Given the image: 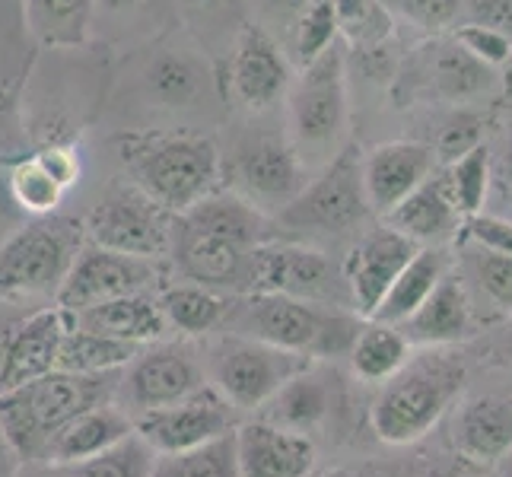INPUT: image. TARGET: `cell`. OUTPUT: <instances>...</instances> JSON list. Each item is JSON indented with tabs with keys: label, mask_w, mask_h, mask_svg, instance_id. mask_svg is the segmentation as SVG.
I'll return each instance as SVG.
<instances>
[{
	"label": "cell",
	"mask_w": 512,
	"mask_h": 477,
	"mask_svg": "<svg viewBox=\"0 0 512 477\" xmlns=\"http://www.w3.org/2000/svg\"><path fill=\"white\" fill-rule=\"evenodd\" d=\"M115 150L131 185L175 217L217 191L223 179L217 144L194 131H128L115 140Z\"/></svg>",
	"instance_id": "obj_1"
},
{
	"label": "cell",
	"mask_w": 512,
	"mask_h": 477,
	"mask_svg": "<svg viewBox=\"0 0 512 477\" xmlns=\"http://www.w3.org/2000/svg\"><path fill=\"white\" fill-rule=\"evenodd\" d=\"M284 134L309 175L350 147V80L341 39L299 67L284 96Z\"/></svg>",
	"instance_id": "obj_2"
},
{
	"label": "cell",
	"mask_w": 512,
	"mask_h": 477,
	"mask_svg": "<svg viewBox=\"0 0 512 477\" xmlns=\"http://www.w3.org/2000/svg\"><path fill=\"white\" fill-rule=\"evenodd\" d=\"M360 325L363 318L344 306L312 303L287 293H245L233 296L223 331L249 334L319 363L347 353Z\"/></svg>",
	"instance_id": "obj_3"
},
{
	"label": "cell",
	"mask_w": 512,
	"mask_h": 477,
	"mask_svg": "<svg viewBox=\"0 0 512 477\" xmlns=\"http://www.w3.org/2000/svg\"><path fill=\"white\" fill-rule=\"evenodd\" d=\"M468 379L465 360L449 347H423L411 353L392 379H385L373 401V430L388 446H411L427 436L458 401Z\"/></svg>",
	"instance_id": "obj_4"
},
{
	"label": "cell",
	"mask_w": 512,
	"mask_h": 477,
	"mask_svg": "<svg viewBox=\"0 0 512 477\" xmlns=\"http://www.w3.org/2000/svg\"><path fill=\"white\" fill-rule=\"evenodd\" d=\"M118 376L121 373L83 376L51 369L39 379L0 392V430H4L20 465L39 462L48 439L77 414L96 408V404L115 401Z\"/></svg>",
	"instance_id": "obj_5"
},
{
	"label": "cell",
	"mask_w": 512,
	"mask_h": 477,
	"mask_svg": "<svg viewBox=\"0 0 512 477\" xmlns=\"http://www.w3.org/2000/svg\"><path fill=\"white\" fill-rule=\"evenodd\" d=\"M86 242L83 223L67 217H29L10 239L0 242V299L39 303L64 284L70 264Z\"/></svg>",
	"instance_id": "obj_6"
},
{
	"label": "cell",
	"mask_w": 512,
	"mask_h": 477,
	"mask_svg": "<svg viewBox=\"0 0 512 477\" xmlns=\"http://www.w3.org/2000/svg\"><path fill=\"white\" fill-rule=\"evenodd\" d=\"M309 366H315V360L303 353H290L236 331H223L204 357L207 382L233 404L239 417L258 414L277 388H284Z\"/></svg>",
	"instance_id": "obj_7"
},
{
	"label": "cell",
	"mask_w": 512,
	"mask_h": 477,
	"mask_svg": "<svg viewBox=\"0 0 512 477\" xmlns=\"http://www.w3.org/2000/svg\"><path fill=\"white\" fill-rule=\"evenodd\" d=\"M500 86V70L487 67L452 32L423 39L404 61L395 93L401 105H468L490 96Z\"/></svg>",
	"instance_id": "obj_8"
},
{
	"label": "cell",
	"mask_w": 512,
	"mask_h": 477,
	"mask_svg": "<svg viewBox=\"0 0 512 477\" xmlns=\"http://www.w3.org/2000/svg\"><path fill=\"white\" fill-rule=\"evenodd\" d=\"M83 233L86 242L102 245V249L163 261L172 252L175 214H169L166 207L150 201L144 191H137L128 182L115 185L90 207L83 220Z\"/></svg>",
	"instance_id": "obj_9"
},
{
	"label": "cell",
	"mask_w": 512,
	"mask_h": 477,
	"mask_svg": "<svg viewBox=\"0 0 512 477\" xmlns=\"http://www.w3.org/2000/svg\"><path fill=\"white\" fill-rule=\"evenodd\" d=\"M373 210H369L363 175H360V153L347 147L338 159H331L306 182V188L280 210L277 220L290 229H309V233L344 236L357 229Z\"/></svg>",
	"instance_id": "obj_10"
},
{
	"label": "cell",
	"mask_w": 512,
	"mask_h": 477,
	"mask_svg": "<svg viewBox=\"0 0 512 477\" xmlns=\"http://www.w3.org/2000/svg\"><path fill=\"white\" fill-rule=\"evenodd\" d=\"M207 385L204 357H198L188 341H153L140 347L137 357L121 369L115 404H121L131 417L169 408Z\"/></svg>",
	"instance_id": "obj_11"
},
{
	"label": "cell",
	"mask_w": 512,
	"mask_h": 477,
	"mask_svg": "<svg viewBox=\"0 0 512 477\" xmlns=\"http://www.w3.org/2000/svg\"><path fill=\"white\" fill-rule=\"evenodd\" d=\"M223 172L229 175V191L242 194L264 214H280L312 179L284 131H261L239 140Z\"/></svg>",
	"instance_id": "obj_12"
},
{
	"label": "cell",
	"mask_w": 512,
	"mask_h": 477,
	"mask_svg": "<svg viewBox=\"0 0 512 477\" xmlns=\"http://www.w3.org/2000/svg\"><path fill=\"white\" fill-rule=\"evenodd\" d=\"M137 83L144 99L160 112H201L217 93V77L210 58L188 42H156L137 64Z\"/></svg>",
	"instance_id": "obj_13"
},
{
	"label": "cell",
	"mask_w": 512,
	"mask_h": 477,
	"mask_svg": "<svg viewBox=\"0 0 512 477\" xmlns=\"http://www.w3.org/2000/svg\"><path fill=\"white\" fill-rule=\"evenodd\" d=\"M249 293H287L296 299H312V303L353 309L341 268H334L325 252L290 242L258 245L252 255Z\"/></svg>",
	"instance_id": "obj_14"
},
{
	"label": "cell",
	"mask_w": 512,
	"mask_h": 477,
	"mask_svg": "<svg viewBox=\"0 0 512 477\" xmlns=\"http://www.w3.org/2000/svg\"><path fill=\"white\" fill-rule=\"evenodd\" d=\"M163 280L160 261L121 255L102 245L83 242L80 255L70 264L64 284L55 296V306L67 312H80L99 303H109L118 296L131 293H156V284Z\"/></svg>",
	"instance_id": "obj_15"
},
{
	"label": "cell",
	"mask_w": 512,
	"mask_h": 477,
	"mask_svg": "<svg viewBox=\"0 0 512 477\" xmlns=\"http://www.w3.org/2000/svg\"><path fill=\"white\" fill-rule=\"evenodd\" d=\"M236 427L239 411L210 382L188 398L169 404V408L144 411L134 417V430L147 439L153 452H179L201 446L207 439L233 433Z\"/></svg>",
	"instance_id": "obj_16"
},
{
	"label": "cell",
	"mask_w": 512,
	"mask_h": 477,
	"mask_svg": "<svg viewBox=\"0 0 512 477\" xmlns=\"http://www.w3.org/2000/svg\"><path fill=\"white\" fill-rule=\"evenodd\" d=\"M226 64L229 90L249 112L264 115L277 109V105H284V96L293 83V67L287 51L280 48V42L264 26L252 20L245 23L233 48H229Z\"/></svg>",
	"instance_id": "obj_17"
},
{
	"label": "cell",
	"mask_w": 512,
	"mask_h": 477,
	"mask_svg": "<svg viewBox=\"0 0 512 477\" xmlns=\"http://www.w3.org/2000/svg\"><path fill=\"white\" fill-rule=\"evenodd\" d=\"M417 249H420L417 242L401 236L388 223L369 229V233H363L353 242V249L341 264L353 312L360 318L373 315L376 306L382 303V296L395 284V277L404 271V264L414 258Z\"/></svg>",
	"instance_id": "obj_18"
},
{
	"label": "cell",
	"mask_w": 512,
	"mask_h": 477,
	"mask_svg": "<svg viewBox=\"0 0 512 477\" xmlns=\"http://www.w3.org/2000/svg\"><path fill=\"white\" fill-rule=\"evenodd\" d=\"M439 169V159L430 144H417V140H388L369 153L360 156V175L369 210L385 217L395 210L408 194L427 182Z\"/></svg>",
	"instance_id": "obj_19"
},
{
	"label": "cell",
	"mask_w": 512,
	"mask_h": 477,
	"mask_svg": "<svg viewBox=\"0 0 512 477\" xmlns=\"http://www.w3.org/2000/svg\"><path fill=\"white\" fill-rule=\"evenodd\" d=\"M233 436L239 477H312L315 471V443L309 433L249 417L239 420Z\"/></svg>",
	"instance_id": "obj_20"
},
{
	"label": "cell",
	"mask_w": 512,
	"mask_h": 477,
	"mask_svg": "<svg viewBox=\"0 0 512 477\" xmlns=\"http://www.w3.org/2000/svg\"><path fill=\"white\" fill-rule=\"evenodd\" d=\"M258 245H239L217 236L188 233L175 223L172 236V258L179 264V274L194 284L220 290L229 296H245L252 280V255Z\"/></svg>",
	"instance_id": "obj_21"
},
{
	"label": "cell",
	"mask_w": 512,
	"mask_h": 477,
	"mask_svg": "<svg viewBox=\"0 0 512 477\" xmlns=\"http://www.w3.org/2000/svg\"><path fill=\"white\" fill-rule=\"evenodd\" d=\"M70 325H74V315L55 303L16 325L7 344L0 347V392H10L16 385L58 369V350Z\"/></svg>",
	"instance_id": "obj_22"
},
{
	"label": "cell",
	"mask_w": 512,
	"mask_h": 477,
	"mask_svg": "<svg viewBox=\"0 0 512 477\" xmlns=\"http://www.w3.org/2000/svg\"><path fill=\"white\" fill-rule=\"evenodd\" d=\"M411 347H452L474 334V303L455 268L443 274L433 293L395 325Z\"/></svg>",
	"instance_id": "obj_23"
},
{
	"label": "cell",
	"mask_w": 512,
	"mask_h": 477,
	"mask_svg": "<svg viewBox=\"0 0 512 477\" xmlns=\"http://www.w3.org/2000/svg\"><path fill=\"white\" fill-rule=\"evenodd\" d=\"M462 210H458L446 172L436 169L427 182H420L408 198L395 210H388L382 223L398 229L401 236H408L417 245H446L462 229Z\"/></svg>",
	"instance_id": "obj_24"
},
{
	"label": "cell",
	"mask_w": 512,
	"mask_h": 477,
	"mask_svg": "<svg viewBox=\"0 0 512 477\" xmlns=\"http://www.w3.org/2000/svg\"><path fill=\"white\" fill-rule=\"evenodd\" d=\"M128 433H134V417L121 408V404L105 401L90 411L77 414L70 423H64V427L48 439L39 462H32V465H48V468L77 465L83 458L115 446L118 439H125Z\"/></svg>",
	"instance_id": "obj_25"
},
{
	"label": "cell",
	"mask_w": 512,
	"mask_h": 477,
	"mask_svg": "<svg viewBox=\"0 0 512 477\" xmlns=\"http://www.w3.org/2000/svg\"><path fill=\"white\" fill-rule=\"evenodd\" d=\"M452 446L481 465L497 468L512 452V395H478L452 423Z\"/></svg>",
	"instance_id": "obj_26"
},
{
	"label": "cell",
	"mask_w": 512,
	"mask_h": 477,
	"mask_svg": "<svg viewBox=\"0 0 512 477\" xmlns=\"http://www.w3.org/2000/svg\"><path fill=\"white\" fill-rule=\"evenodd\" d=\"M74 325L105 334V338L128 341L137 347H147L153 341H163L166 334V315L160 309V293H131L118 296L109 303H99L90 309L70 312Z\"/></svg>",
	"instance_id": "obj_27"
},
{
	"label": "cell",
	"mask_w": 512,
	"mask_h": 477,
	"mask_svg": "<svg viewBox=\"0 0 512 477\" xmlns=\"http://www.w3.org/2000/svg\"><path fill=\"white\" fill-rule=\"evenodd\" d=\"M182 229L198 236H217L239 245H261L268 242V214L249 204L236 191H210L185 214L175 217Z\"/></svg>",
	"instance_id": "obj_28"
},
{
	"label": "cell",
	"mask_w": 512,
	"mask_h": 477,
	"mask_svg": "<svg viewBox=\"0 0 512 477\" xmlns=\"http://www.w3.org/2000/svg\"><path fill=\"white\" fill-rule=\"evenodd\" d=\"M26 29L51 51H74L93 39L96 0H23Z\"/></svg>",
	"instance_id": "obj_29"
},
{
	"label": "cell",
	"mask_w": 512,
	"mask_h": 477,
	"mask_svg": "<svg viewBox=\"0 0 512 477\" xmlns=\"http://www.w3.org/2000/svg\"><path fill=\"white\" fill-rule=\"evenodd\" d=\"M449 268H452V258L446 255L443 245H420L369 318L385 325H401L404 318L433 293V287L443 280Z\"/></svg>",
	"instance_id": "obj_30"
},
{
	"label": "cell",
	"mask_w": 512,
	"mask_h": 477,
	"mask_svg": "<svg viewBox=\"0 0 512 477\" xmlns=\"http://www.w3.org/2000/svg\"><path fill=\"white\" fill-rule=\"evenodd\" d=\"M328 408H331V388L315 373V366H309L299 376H293L284 388H277L255 417L296 433H312L325 420Z\"/></svg>",
	"instance_id": "obj_31"
},
{
	"label": "cell",
	"mask_w": 512,
	"mask_h": 477,
	"mask_svg": "<svg viewBox=\"0 0 512 477\" xmlns=\"http://www.w3.org/2000/svg\"><path fill=\"white\" fill-rule=\"evenodd\" d=\"M175 16L188 29L204 55H220L233 48L236 35L249 23L245 0H172Z\"/></svg>",
	"instance_id": "obj_32"
},
{
	"label": "cell",
	"mask_w": 512,
	"mask_h": 477,
	"mask_svg": "<svg viewBox=\"0 0 512 477\" xmlns=\"http://www.w3.org/2000/svg\"><path fill=\"white\" fill-rule=\"evenodd\" d=\"M229 306H233V296L229 293L210 290L204 284H194V280L172 284L160 293V309L166 315V325L179 328L185 338H201V334L223 328Z\"/></svg>",
	"instance_id": "obj_33"
},
{
	"label": "cell",
	"mask_w": 512,
	"mask_h": 477,
	"mask_svg": "<svg viewBox=\"0 0 512 477\" xmlns=\"http://www.w3.org/2000/svg\"><path fill=\"white\" fill-rule=\"evenodd\" d=\"M347 357H350L353 373H357L363 382L382 385L385 379H392L398 369L408 363L411 344L395 325L366 318L357 331V338H353L350 350H347Z\"/></svg>",
	"instance_id": "obj_34"
},
{
	"label": "cell",
	"mask_w": 512,
	"mask_h": 477,
	"mask_svg": "<svg viewBox=\"0 0 512 477\" xmlns=\"http://www.w3.org/2000/svg\"><path fill=\"white\" fill-rule=\"evenodd\" d=\"M137 353H140L137 344L115 341L105 338V334L70 325L58 350V369H64V373H83V376L121 373Z\"/></svg>",
	"instance_id": "obj_35"
},
{
	"label": "cell",
	"mask_w": 512,
	"mask_h": 477,
	"mask_svg": "<svg viewBox=\"0 0 512 477\" xmlns=\"http://www.w3.org/2000/svg\"><path fill=\"white\" fill-rule=\"evenodd\" d=\"M455 245L462 252V264L455 271L465 280L468 296H484L497 315H512V255H497L465 242Z\"/></svg>",
	"instance_id": "obj_36"
},
{
	"label": "cell",
	"mask_w": 512,
	"mask_h": 477,
	"mask_svg": "<svg viewBox=\"0 0 512 477\" xmlns=\"http://www.w3.org/2000/svg\"><path fill=\"white\" fill-rule=\"evenodd\" d=\"M233 433L179 452H156L150 477H239Z\"/></svg>",
	"instance_id": "obj_37"
},
{
	"label": "cell",
	"mask_w": 512,
	"mask_h": 477,
	"mask_svg": "<svg viewBox=\"0 0 512 477\" xmlns=\"http://www.w3.org/2000/svg\"><path fill=\"white\" fill-rule=\"evenodd\" d=\"M172 16H175L172 0H96L93 35L102 29L105 35H118V39L153 35L156 26H166Z\"/></svg>",
	"instance_id": "obj_38"
},
{
	"label": "cell",
	"mask_w": 512,
	"mask_h": 477,
	"mask_svg": "<svg viewBox=\"0 0 512 477\" xmlns=\"http://www.w3.org/2000/svg\"><path fill=\"white\" fill-rule=\"evenodd\" d=\"M7 182H10L13 201L20 204V210L26 217L58 214V207L67 198V191L45 172V166L35 159V153H20V156L10 159Z\"/></svg>",
	"instance_id": "obj_39"
},
{
	"label": "cell",
	"mask_w": 512,
	"mask_h": 477,
	"mask_svg": "<svg viewBox=\"0 0 512 477\" xmlns=\"http://www.w3.org/2000/svg\"><path fill=\"white\" fill-rule=\"evenodd\" d=\"M334 20H338V39L357 51H382L395 35L392 16L379 0H331Z\"/></svg>",
	"instance_id": "obj_40"
},
{
	"label": "cell",
	"mask_w": 512,
	"mask_h": 477,
	"mask_svg": "<svg viewBox=\"0 0 512 477\" xmlns=\"http://www.w3.org/2000/svg\"><path fill=\"white\" fill-rule=\"evenodd\" d=\"M156 452L147 446V439L137 430L118 439L115 446L102 449L77 465H64L67 477H150Z\"/></svg>",
	"instance_id": "obj_41"
},
{
	"label": "cell",
	"mask_w": 512,
	"mask_h": 477,
	"mask_svg": "<svg viewBox=\"0 0 512 477\" xmlns=\"http://www.w3.org/2000/svg\"><path fill=\"white\" fill-rule=\"evenodd\" d=\"M490 169H493V163H490L487 144L471 147L468 153H462L458 159L443 166L449 191H452L458 210H462V217L481 214L484 210L487 191H490Z\"/></svg>",
	"instance_id": "obj_42"
},
{
	"label": "cell",
	"mask_w": 512,
	"mask_h": 477,
	"mask_svg": "<svg viewBox=\"0 0 512 477\" xmlns=\"http://www.w3.org/2000/svg\"><path fill=\"white\" fill-rule=\"evenodd\" d=\"M392 23L430 35H446L462 23V0H379Z\"/></svg>",
	"instance_id": "obj_43"
},
{
	"label": "cell",
	"mask_w": 512,
	"mask_h": 477,
	"mask_svg": "<svg viewBox=\"0 0 512 477\" xmlns=\"http://www.w3.org/2000/svg\"><path fill=\"white\" fill-rule=\"evenodd\" d=\"M290 32H293L290 51L299 67L319 58L325 48L338 42V20H334L331 0H312V4L299 13V20L290 26Z\"/></svg>",
	"instance_id": "obj_44"
},
{
	"label": "cell",
	"mask_w": 512,
	"mask_h": 477,
	"mask_svg": "<svg viewBox=\"0 0 512 477\" xmlns=\"http://www.w3.org/2000/svg\"><path fill=\"white\" fill-rule=\"evenodd\" d=\"M478 144H484V121L468 109H458L443 125V131H439L433 153L439 163H452V159H458Z\"/></svg>",
	"instance_id": "obj_45"
},
{
	"label": "cell",
	"mask_w": 512,
	"mask_h": 477,
	"mask_svg": "<svg viewBox=\"0 0 512 477\" xmlns=\"http://www.w3.org/2000/svg\"><path fill=\"white\" fill-rule=\"evenodd\" d=\"M455 242L478 245V249L497 252V255H512V220L497 217V214H471L462 220Z\"/></svg>",
	"instance_id": "obj_46"
},
{
	"label": "cell",
	"mask_w": 512,
	"mask_h": 477,
	"mask_svg": "<svg viewBox=\"0 0 512 477\" xmlns=\"http://www.w3.org/2000/svg\"><path fill=\"white\" fill-rule=\"evenodd\" d=\"M452 35H455L458 42H462L465 51H471L474 58L484 61L493 70H503L512 61V42L503 39L500 32L484 29V26H468V23H462V26L452 29Z\"/></svg>",
	"instance_id": "obj_47"
},
{
	"label": "cell",
	"mask_w": 512,
	"mask_h": 477,
	"mask_svg": "<svg viewBox=\"0 0 512 477\" xmlns=\"http://www.w3.org/2000/svg\"><path fill=\"white\" fill-rule=\"evenodd\" d=\"M35 159H39L45 172L64 191H74L83 179V159H80L77 144H70V140H45V144L35 150Z\"/></svg>",
	"instance_id": "obj_48"
},
{
	"label": "cell",
	"mask_w": 512,
	"mask_h": 477,
	"mask_svg": "<svg viewBox=\"0 0 512 477\" xmlns=\"http://www.w3.org/2000/svg\"><path fill=\"white\" fill-rule=\"evenodd\" d=\"M462 23L493 29L512 42V0H462Z\"/></svg>",
	"instance_id": "obj_49"
},
{
	"label": "cell",
	"mask_w": 512,
	"mask_h": 477,
	"mask_svg": "<svg viewBox=\"0 0 512 477\" xmlns=\"http://www.w3.org/2000/svg\"><path fill=\"white\" fill-rule=\"evenodd\" d=\"M26 121L20 115V102L10 93H0V159L20 156L26 140Z\"/></svg>",
	"instance_id": "obj_50"
},
{
	"label": "cell",
	"mask_w": 512,
	"mask_h": 477,
	"mask_svg": "<svg viewBox=\"0 0 512 477\" xmlns=\"http://www.w3.org/2000/svg\"><path fill=\"white\" fill-rule=\"evenodd\" d=\"M430 477H497V468L474 462V458L452 452V455H439L436 465L430 468Z\"/></svg>",
	"instance_id": "obj_51"
},
{
	"label": "cell",
	"mask_w": 512,
	"mask_h": 477,
	"mask_svg": "<svg viewBox=\"0 0 512 477\" xmlns=\"http://www.w3.org/2000/svg\"><path fill=\"white\" fill-rule=\"evenodd\" d=\"M10 159H0V242L10 239L16 229L29 220L20 210V204L13 201V194H10V182H7V163H10Z\"/></svg>",
	"instance_id": "obj_52"
},
{
	"label": "cell",
	"mask_w": 512,
	"mask_h": 477,
	"mask_svg": "<svg viewBox=\"0 0 512 477\" xmlns=\"http://www.w3.org/2000/svg\"><path fill=\"white\" fill-rule=\"evenodd\" d=\"M309 4H312V0H268V7H271L277 16H284V20H290V23H296V20H299V13H303Z\"/></svg>",
	"instance_id": "obj_53"
},
{
	"label": "cell",
	"mask_w": 512,
	"mask_h": 477,
	"mask_svg": "<svg viewBox=\"0 0 512 477\" xmlns=\"http://www.w3.org/2000/svg\"><path fill=\"white\" fill-rule=\"evenodd\" d=\"M16 465H20V458L13 455L4 430H0V477H16Z\"/></svg>",
	"instance_id": "obj_54"
},
{
	"label": "cell",
	"mask_w": 512,
	"mask_h": 477,
	"mask_svg": "<svg viewBox=\"0 0 512 477\" xmlns=\"http://www.w3.org/2000/svg\"><path fill=\"white\" fill-rule=\"evenodd\" d=\"M500 179L512 191V128L506 134V147H503V159H500Z\"/></svg>",
	"instance_id": "obj_55"
},
{
	"label": "cell",
	"mask_w": 512,
	"mask_h": 477,
	"mask_svg": "<svg viewBox=\"0 0 512 477\" xmlns=\"http://www.w3.org/2000/svg\"><path fill=\"white\" fill-rule=\"evenodd\" d=\"M16 477H67V474L48 465H23V471H16Z\"/></svg>",
	"instance_id": "obj_56"
},
{
	"label": "cell",
	"mask_w": 512,
	"mask_h": 477,
	"mask_svg": "<svg viewBox=\"0 0 512 477\" xmlns=\"http://www.w3.org/2000/svg\"><path fill=\"white\" fill-rule=\"evenodd\" d=\"M331 477H392V474L379 471V468H357V471H341V474H331Z\"/></svg>",
	"instance_id": "obj_57"
},
{
	"label": "cell",
	"mask_w": 512,
	"mask_h": 477,
	"mask_svg": "<svg viewBox=\"0 0 512 477\" xmlns=\"http://www.w3.org/2000/svg\"><path fill=\"white\" fill-rule=\"evenodd\" d=\"M497 477H512V452L497 465Z\"/></svg>",
	"instance_id": "obj_58"
},
{
	"label": "cell",
	"mask_w": 512,
	"mask_h": 477,
	"mask_svg": "<svg viewBox=\"0 0 512 477\" xmlns=\"http://www.w3.org/2000/svg\"><path fill=\"white\" fill-rule=\"evenodd\" d=\"M506 77H512V61H509V67H506Z\"/></svg>",
	"instance_id": "obj_59"
}]
</instances>
